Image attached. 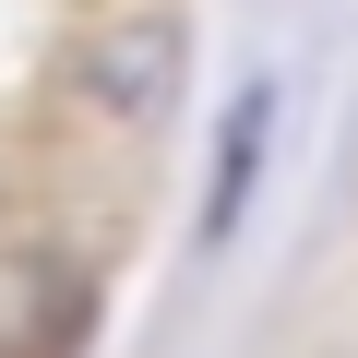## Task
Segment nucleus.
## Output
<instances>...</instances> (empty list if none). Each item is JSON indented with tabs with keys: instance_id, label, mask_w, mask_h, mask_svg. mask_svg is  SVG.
Wrapping results in <instances>:
<instances>
[{
	"instance_id": "1",
	"label": "nucleus",
	"mask_w": 358,
	"mask_h": 358,
	"mask_svg": "<svg viewBox=\"0 0 358 358\" xmlns=\"http://www.w3.org/2000/svg\"><path fill=\"white\" fill-rule=\"evenodd\" d=\"M263 131H275V96L251 84V96L227 108V131H215V203H203V239L239 227V192H251V167H263Z\"/></svg>"
}]
</instances>
